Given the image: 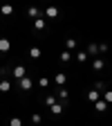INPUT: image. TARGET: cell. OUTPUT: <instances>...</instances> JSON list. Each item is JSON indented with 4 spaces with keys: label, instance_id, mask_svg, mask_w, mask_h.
<instances>
[{
    "label": "cell",
    "instance_id": "cell-1",
    "mask_svg": "<svg viewBox=\"0 0 112 126\" xmlns=\"http://www.w3.org/2000/svg\"><path fill=\"white\" fill-rule=\"evenodd\" d=\"M13 77H16V79H23V77H25V68H23V65H18V68L13 70Z\"/></svg>",
    "mask_w": 112,
    "mask_h": 126
},
{
    "label": "cell",
    "instance_id": "cell-2",
    "mask_svg": "<svg viewBox=\"0 0 112 126\" xmlns=\"http://www.w3.org/2000/svg\"><path fill=\"white\" fill-rule=\"evenodd\" d=\"M0 50H2V52L9 50V41H7V38H0Z\"/></svg>",
    "mask_w": 112,
    "mask_h": 126
},
{
    "label": "cell",
    "instance_id": "cell-3",
    "mask_svg": "<svg viewBox=\"0 0 112 126\" xmlns=\"http://www.w3.org/2000/svg\"><path fill=\"white\" fill-rule=\"evenodd\" d=\"M29 56L31 59H38L40 56V50H38V47H31V50H29Z\"/></svg>",
    "mask_w": 112,
    "mask_h": 126
},
{
    "label": "cell",
    "instance_id": "cell-4",
    "mask_svg": "<svg viewBox=\"0 0 112 126\" xmlns=\"http://www.w3.org/2000/svg\"><path fill=\"white\" fill-rule=\"evenodd\" d=\"M34 27H36V29H43V27H45V20H43V18H36Z\"/></svg>",
    "mask_w": 112,
    "mask_h": 126
},
{
    "label": "cell",
    "instance_id": "cell-5",
    "mask_svg": "<svg viewBox=\"0 0 112 126\" xmlns=\"http://www.w3.org/2000/svg\"><path fill=\"white\" fill-rule=\"evenodd\" d=\"M87 99H90V101H97V99H99V92H94V90H92V92L87 94Z\"/></svg>",
    "mask_w": 112,
    "mask_h": 126
},
{
    "label": "cell",
    "instance_id": "cell-6",
    "mask_svg": "<svg viewBox=\"0 0 112 126\" xmlns=\"http://www.w3.org/2000/svg\"><path fill=\"white\" fill-rule=\"evenodd\" d=\"M47 16H50V18H54V16H58V11H56L54 7H50V9H47Z\"/></svg>",
    "mask_w": 112,
    "mask_h": 126
},
{
    "label": "cell",
    "instance_id": "cell-7",
    "mask_svg": "<svg viewBox=\"0 0 112 126\" xmlns=\"http://www.w3.org/2000/svg\"><path fill=\"white\" fill-rule=\"evenodd\" d=\"M31 86V79H23V81H20V88H29Z\"/></svg>",
    "mask_w": 112,
    "mask_h": 126
},
{
    "label": "cell",
    "instance_id": "cell-8",
    "mask_svg": "<svg viewBox=\"0 0 112 126\" xmlns=\"http://www.w3.org/2000/svg\"><path fill=\"white\" fill-rule=\"evenodd\" d=\"M56 83H65V74H56Z\"/></svg>",
    "mask_w": 112,
    "mask_h": 126
},
{
    "label": "cell",
    "instance_id": "cell-9",
    "mask_svg": "<svg viewBox=\"0 0 112 126\" xmlns=\"http://www.w3.org/2000/svg\"><path fill=\"white\" fill-rule=\"evenodd\" d=\"M61 59H63V61H70V59H72V54H70V52H63V54H61Z\"/></svg>",
    "mask_w": 112,
    "mask_h": 126
},
{
    "label": "cell",
    "instance_id": "cell-10",
    "mask_svg": "<svg viewBox=\"0 0 112 126\" xmlns=\"http://www.w3.org/2000/svg\"><path fill=\"white\" fill-rule=\"evenodd\" d=\"M61 110H63V108H61L58 104H54V106H52V113H56V115H58V113H61Z\"/></svg>",
    "mask_w": 112,
    "mask_h": 126
},
{
    "label": "cell",
    "instance_id": "cell-11",
    "mask_svg": "<svg viewBox=\"0 0 112 126\" xmlns=\"http://www.w3.org/2000/svg\"><path fill=\"white\" fill-rule=\"evenodd\" d=\"M0 90L7 92V90H9V83H7V81H2V83H0Z\"/></svg>",
    "mask_w": 112,
    "mask_h": 126
},
{
    "label": "cell",
    "instance_id": "cell-12",
    "mask_svg": "<svg viewBox=\"0 0 112 126\" xmlns=\"http://www.w3.org/2000/svg\"><path fill=\"white\" fill-rule=\"evenodd\" d=\"M103 68V61H94V70H101Z\"/></svg>",
    "mask_w": 112,
    "mask_h": 126
},
{
    "label": "cell",
    "instance_id": "cell-13",
    "mask_svg": "<svg viewBox=\"0 0 112 126\" xmlns=\"http://www.w3.org/2000/svg\"><path fill=\"white\" fill-rule=\"evenodd\" d=\"M76 56H78V61H85V59H87V54H85V52H78Z\"/></svg>",
    "mask_w": 112,
    "mask_h": 126
},
{
    "label": "cell",
    "instance_id": "cell-14",
    "mask_svg": "<svg viewBox=\"0 0 112 126\" xmlns=\"http://www.w3.org/2000/svg\"><path fill=\"white\" fill-rule=\"evenodd\" d=\"M103 97H105V101H112V90H108V92L103 94Z\"/></svg>",
    "mask_w": 112,
    "mask_h": 126
},
{
    "label": "cell",
    "instance_id": "cell-15",
    "mask_svg": "<svg viewBox=\"0 0 112 126\" xmlns=\"http://www.w3.org/2000/svg\"><path fill=\"white\" fill-rule=\"evenodd\" d=\"M97 110H105V101H99L97 104Z\"/></svg>",
    "mask_w": 112,
    "mask_h": 126
},
{
    "label": "cell",
    "instance_id": "cell-16",
    "mask_svg": "<svg viewBox=\"0 0 112 126\" xmlns=\"http://www.w3.org/2000/svg\"><path fill=\"white\" fill-rule=\"evenodd\" d=\"M11 126H23V122L20 119H11Z\"/></svg>",
    "mask_w": 112,
    "mask_h": 126
}]
</instances>
